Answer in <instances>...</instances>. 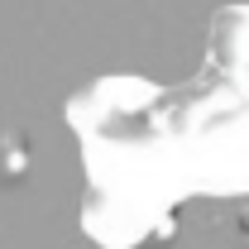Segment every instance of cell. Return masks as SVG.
<instances>
[{
	"mask_svg": "<svg viewBox=\"0 0 249 249\" xmlns=\"http://www.w3.org/2000/svg\"><path fill=\"white\" fill-rule=\"evenodd\" d=\"M29 173V149L15 134H0V182H19Z\"/></svg>",
	"mask_w": 249,
	"mask_h": 249,
	"instance_id": "obj_1",
	"label": "cell"
}]
</instances>
